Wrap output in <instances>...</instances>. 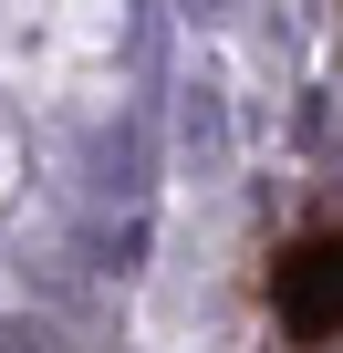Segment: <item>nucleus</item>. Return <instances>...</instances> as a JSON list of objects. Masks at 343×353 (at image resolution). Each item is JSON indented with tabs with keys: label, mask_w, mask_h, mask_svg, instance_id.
Here are the masks:
<instances>
[{
	"label": "nucleus",
	"mask_w": 343,
	"mask_h": 353,
	"mask_svg": "<svg viewBox=\"0 0 343 353\" xmlns=\"http://www.w3.org/2000/svg\"><path fill=\"white\" fill-rule=\"evenodd\" d=\"M271 312H281L291 343H333V332H343V229L281 250V270H271Z\"/></svg>",
	"instance_id": "f257e3e1"
}]
</instances>
